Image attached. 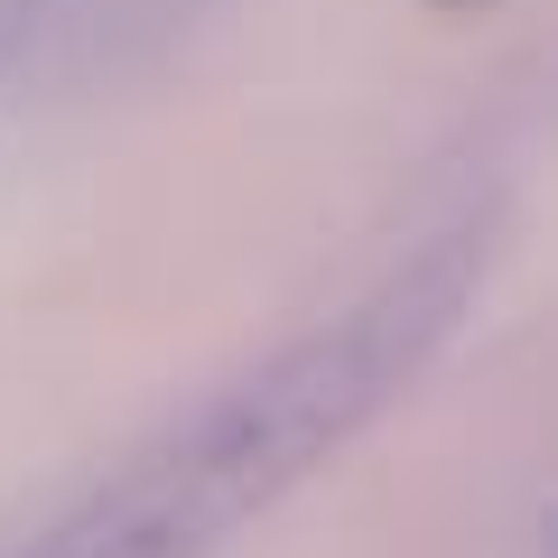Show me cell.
<instances>
[{"label":"cell","mask_w":558,"mask_h":558,"mask_svg":"<svg viewBox=\"0 0 558 558\" xmlns=\"http://www.w3.org/2000/svg\"><path fill=\"white\" fill-rule=\"evenodd\" d=\"M465 270H475V242L457 233L447 260L400 270L326 336L289 344L242 381L205 391L196 410H178L94 494H75L57 521H38L0 558H215L242 521L270 512L326 447H344L418 373V354L447 336L465 299Z\"/></svg>","instance_id":"1"},{"label":"cell","mask_w":558,"mask_h":558,"mask_svg":"<svg viewBox=\"0 0 558 558\" xmlns=\"http://www.w3.org/2000/svg\"><path fill=\"white\" fill-rule=\"evenodd\" d=\"M0 47H10V10H0Z\"/></svg>","instance_id":"2"}]
</instances>
